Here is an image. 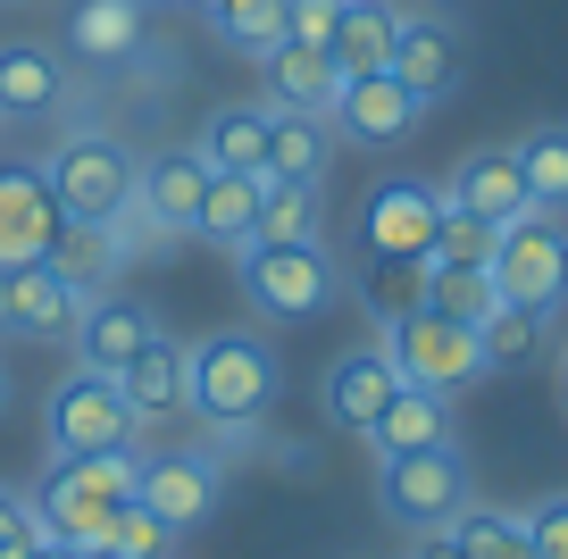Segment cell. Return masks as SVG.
<instances>
[{
    "label": "cell",
    "instance_id": "6da1fadb",
    "mask_svg": "<svg viewBox=\"0 0 568 559\" xmlns=\"http://www.w3.org/2000/svg\"><path fill=\"white\" fill-rule=\"evenodd\" d=\"M276 393H284V367H276V350H267L251 326L184 343V409H193L210 435L243 443L251 426L276 409Z\"/></svg>",
    "mask_w": 568,
    "mask_h": 559
},
{
    "label": "cell",
    "instance_id": "7a4b0ae2",
    "mask_svg": "<svg viewBox=\"0 0 568 559\" xmlns=\"http://www.w3.org/2000/svg\"><path fill=\"white\" fill-rule=\"evenodd\" d=\"M34 167H42V184H51L68 226H125V210H134V151L118 134H101V125L59 134Z\"/></svg>",
    "mask_w": 568,
    "mask_h": 559
},
{
    "label": "cell",
    "instance_id": "3957f363",
    "mask_svg": "<svg viewBox=\"0 0 568 559\" xmlns=\"http://www.w3.org/2000/svg\"><path fill=\"white\" fill-rule=\"evenodd\" d=\"M234 284H243V301L260 317H276V326H310V317L335 309L343 267H335L326 243H243V251H234Z\"/></svg>",
    "mask_w": 568,
    "mask_h": 559
},
{
    "label": "cell",
    "instance_id": "277c9868",
    "mask_svg": "<svg viewBox=\"0 0 568 559\" xmlns=\"http://www.w3.org/2000/svg\"><path fill=\"white\" fill-rule=\"evenodd\" d=\"M468 501H477V485H468L460 443H435V451L376 459V509H385V526H402L409 542H418V535H444V526L460 518Z\"/></svg>",
    "mask_w": 568,
    "mask_h": 559
},
{
    "label": "cell",
    "instance_id": "5b68a950",
    "mask_svg": "<svg viewBox=\"0 0 568 559\" xmlns=\"http://www.w3.org/2000/svg\"><path fill=\"white\" fill-rule=\"evenodd\" d=\"M142 426L134 409H125L118 376H92V367H75V376H59L51 402H42V451L51 459H92V451H134Z\"/></svg>",
    "mask_w": 568,
    "mask_h": 559
},
{
    "label": "cell",
    "instance_id": "8992f818",
    "mask_svg": "<svg viewBox=\"0 0 568 559\" xmlns=\"http://www.w3.org/2000/svg\"><path fill=\"white\" fill-rule=\"evenodd\" d=\"M494 293L527 301V309H568V217L560 210H527L494 234Z\"/></svg>",
    "mask_w": 568,
    "mask_h": 559
},
{
    "label": "cell",
    "instance_id": "52a82bcc",
    "mask_svg": "<svg viewBox=\"0 0 568 559\" xmlns=\"http://www.w3.org/2000/svg\"><path fill=\"white\" fill-rule=\"evenodd\" d=\"M385 359L402 367L409 393H444V402H460V393L485 376L477 326H452V317H435V309L393 317V326H385Z\"/></svg>",
    "mask_w": 568,
    "mask_h": 559
},
{
    "label": "cell",
    "instance_id": "ba28073f",
    "mask_svg": "<svg viewBox=\"0 0 568 559\" xmlns=\"http://www.w3.org/2000/svg\"><path fill=\"white\" fill-rule=\"evenodd\" d=\"M435 234H444V184H426V175L368 184V201H359V251L368 260H426Z\"/></svg>",
    "mask_w": 568,
    "mask_h": 559
},
{
    "label": "cell",
    "instance_id": "9c48e42d",
    "mask_svg": "<svg viewBox=\"0 0 568 559\" xmlns=\"http://www.w3.org/2000/svg\"><path fill=\"white\" fill-rule=\"evenodd\" d=\"M201 193H210V167L193 159V142H168V151L134 159V210L125 226H142V243H176L201 226Z\"/></svg>",
    "mask_w": 568,
    "mask_h": 559
},
{
    "label": "cell",
    "instance_id": "30bf717a",
    "mask_svg": "<svg viewBox=\"0 0 568 559\" xmlns=\"http://www.w3.org/2000/svg\"><path fill=\"white\" fill-rule=\"evenodd\" d=\"M75 101V59L42 34L0 42V125H51Z\"/></svg>",
    "mask_w": 568,
    "mask_h": 559
},
{
    "label": "cell",
    "instance_id": "8fae6325",
    "mask_svg": "<svg viewBox=\"0 0 568 559\" xmlns=\"http://www.w3.org/2000/svg\"><path fill=\"white\" fill-rule=\"evenodd\" d=\"M134 501L151 509L160 526H176V535H193L201 518H210L217 501H226V459L201 443V451H151L142 459V485Z\"/></svg>",
    "mask_w": 568,
    "mask_h": 559
},
{
    "label": "cell",
    "instance_id": "7c38bea8",
    "mask_svg": "<svg viewBox=\"0 0 568 559\" xmlns=\"http://www.w3.org/2000/svg\"><path fill=\"white\" fill-rule=\"evenodd\" d=\"M385 75H402V84L418 92L426 109L444 101V92H460V75H468V42H460V26H452V18H435V9H402Z\"/></svg>",
    "mask_w": 568,
    "mask_h": 559
},
{
    "label": "cell",
    "instance_id": "4fadbf2b",
    "mask_svg": "<svg viewBox=\"0 0 568 559\" xmlns=\"http://www.w3.org/2000/svg\"><path fill=\"white\" fill-rule=\"evenodd\" d=\"M92 293H75L51 260L42 267H9L0 276V334H26V343H75V317Z\"/></svg>",
    "mask_w": 568,
    "mask_h": 559
},
{
    "label": "cell",
    "instance_id": "5bb4252c",
    "mask_svg": "<svg viewBox=\"0 0 568 559\" xmlns=\"http://www.w3.org/2000/svg\"><path fill=\"white\" fill-rule=\"evenodd\" d=\"M59 243V201L34 159H0V267H42Z\"/></svg>",
    "mask_w": 568,
    "mask_h": 559
},
{
    "label": "cell",
    "instance_id": "9a60e30c",
    "mask_svg": "<svg viewBox=\"0 0 568 559\" xmlns=\"http://www.w3.org/2000/svg\"><path fill=\"white\" fill-rule=\"evenodd\" d=\"M418 118H426V101L402 84V75H343L335 118H326V125H343V142L393 151V142H409V134H418Z\"/></svg>",
    "mask_w": 568,
    "mask_h": 559
},
{
    "label": "cell",
    "instance_id": "2e32d148",
    "mask_svg": "<svg viewBox=\"0 0 568 559\" xmlns=\"http://www.w3.org/2000/svg\"><path fill=\"white\" fill-rule=\"evenodd\" d=\"M142 34H151V9H142V0H75L59 51H68L75 68H92V75H118V68L142 59Z\"/></svg>",
    "mask_w": 568,
    "mask_h": 559
},
{
    "label": "cell",
    "instance_id": "e0dca14e",
    "mask_svg": "<svg viewBox=\"0 0 568 559\" xmlns=\"http://www.w3.org/2000/svg\"><path fill=\"white\" fill-rule=\"evenodd\" d=\"M151 343H160V317L142 309V301H125V293H92L84 317H75V367H92V376H118V367L142 359Z\"/></svg>",
    "mask_w": 568,
    "mask_h": 559
},
{
    "label": "cell",
    "instance_id": "ac0fdd59",
    "mask_svg": "<svg viewBox=\"0 0 568 559\" xmlns=\"http://www.w3.org/2000/svg\"><path fill=\"white\" fill-rule=\"evenodd\" d=\"M444 201H452V210H477L485 226H510V217L535 210V193H527V175H518V151H510V142L468 151L460 167L444 175Z\"/></svg>",
    "mask_w": 568,
    "mask_h": 559
},
{
    "label": "cell",
    "instance_id": "d6986e66",
    "mask_svg": "<svg viewBox=\"0 0 568 559\" xmlns=\"http://www.w3.org/2000/svg\"><path fill=\"white\" fill-rule=\"evenodd\" d=\"M26 509H34V526H42V542H59V551H84L92 559V542L109 535V518H118V501H101L92 485H75L68 468H42V485L26 492Z\"/></svg>",
    "mask_w": 568,
    "mask_h": 559
},
{
    "label": "cell",
    "instance_id": "ffe728a7",
    "mask_svg": "<svg viewBox=\"0 0 568 559\" xmlns=\"http://www.w3.org/2000/svg\"><path fill=\"white\" fill-rule=\"evenodd\" d=\"M393 393H402V367L385 359V343L343 350V359L326 367V418H335L343 435H368V426L393 409Z\"/></svg>",
    "mask_w": 568,
    "mask_h": 559
},
{
    "label": "cell",
    "instance_id": "44dd1931",
    "mask_svg": "<svg viewBox=\"0 0 568 559\" xmlns=\"http://www.w3.org/2000/svg\"><path fill=\"white\" fill-rule=\"evenodd\" d=\"M193 159L210 175H267V101H226L201 118Z\"/></svg>",
    "mask_w": 568,
    "mask_h": 559
},
{
    "label": "cell",
    "instance_id": "7402d4cb",
    "mask_svg": "<svg viewBox=\"0 0 568 559\" xmlns=\"http://www.w3.org/2000/svg\"><path fill=\"white\" fill-rule=\"evenodd\" d=\"M260 75H267V109H293V118H335L343 75H335V59H326V51H310V42H276V51L260 59Z\"/></svg>",
    "mask_w": 568,
    "mask_h": 559
},
{
    "label": "cell",
    "instance_id": "603a6c76",
    "mask_svg": "<svg viewBox=\"0 0 568 559\" xmlns=\"http://www.w3.org/2000/svg\"><path fill=\"white\" fill-rule=\"evenodd\" d=\"M118 393L134 409V426H160V418H184V343H151L142 359L118 367Z\"/></svg>",
    "mask_w": 568,
    "mask_h": 559
},
{
    "label": "cell",
    "instance_id": "cb8c5ba5",
    "mask_svg": "<svg viewBox=\"0 0 568 559\" xmlns=\"http://www.w3.org/2000/svg\"><path fill=\"white\" fill-rule=\"evenodd\" d=\"M359 443H368L376 459H402V451H435V443H460V435H452V402H444V393H409L402 385V393H393V409Z\"/></svg>",
    "mask_w": 568,
    "mask_h": 559
},
{
    "label": "cell",
    "instance_id": "d4e9b609",
    "mask_svg": "<svg viewBox=\"0 0 568 559\" xmlns=\"http://www.w3.org/2000/svg\"><path fill=\"white\" fill-rule=\"evenodd\" d=\"M477 350H485V376H518L551 350V309H527V301H494L477 326Z\"/></svg>",
    "mask_w": 568,
    "mask_h": 559
},
{
    "label": "cell",
    "instance_id": "484cf974",
    "mask_svg": "<svg viewBox=\"0 0 568 559\" xmlns=\"http://www.w3.org/2000/svg\"><path fill=\"white\" fill-rule=\"evenodd\" d=\"M393 26H402V9H393V0H343L335 42H326L335 75H385V59H393Z\"/></svg>",
    "mask_w": 568,
    "mask_h": 559
},
{
    "label": "cell",
    "instance_id": "4316f807",
    "mask_svg": "<svg viewBox=\"0 0 568 559\" xmlns=\"http://www.w3.org/2000/svg\"><path fill=\"white\" fill-rule=\"evenodd\" d=\"M51 267L75 284V293H109V276L125 267V226H68V217H59Z\"/></svg>",
    "mask_w": 568,
    "mask_h": 559
},
{
    "label": "cell",
    "instance_id": "83f0119b",
    "mask_svg": "<svg viewBox=\"0 0 568 559\" xmlns=\"http://www.w3.org/2000/svg\"><path fill=\"white\" fill-rule=\"evenodd\" d=\"M251 243H326V201H318V184L260 175V234H251Z\"/></svg>",
    "mask_w": 568,
    "mask_h": 559
},
{
    "label": "cell",
    "instance_id": "f1b7e54d",
    "mask_svg": "<svg viewBox=\"0 0 568 559\" xmlns=\"http://www.w3.org/2000/svg\"><path fill=\"white\" fill-rule=\"evenodd\" d=\"M201 243L217 251H243L260 234V175H210V193H201Z\"/></svg>",
    "mask_w": 568,
    "mask_h": 559
},
{
    "label": "cell",
    "instance_id": "f546056e",
    "mask_svg": "<svg viewBox=\"0 0 568 559\" xmlns=\"http://www.w3.org/2000/svg\"><path fill=\"white\" fill-rule=\"evenodd\" d=\"M267 175H284V184H318V175H326V118L267 109Z\"/></svg>",
    "mask_w": 568,
    "mask_h": 559
},
{
    "label": "cell",
    "instance_id": "4dcf8cb0",
    "mask_svg": "<svg viewBox=\"0 0 568 559\" xmlns=\"http://www.w3.org/2000/svg\"><path fill=\"white\" fill-rule=\"evenodd\" d=\"M510 151H518V175H527L535 210L568 217V125H535V134H518Z\"/></svg>",
    "mask_w": 568,
    "mask_h": 559
},
{
    "label": "cell",
    "instance_id": "1f68e13d",
    "mask_svg": "<svg viewBox=\"0 0 568 559\" xmlns=\"http://www.w3.org/2000/svg\"><path fill=\"white\" fill-rule=\"evenodd\" d=\"M359 301H368L376 326L426 309V260H359Z\"/></svg>",
    "mask_w": 568,
    "mask_h": 559
},
{
    "label": "cell",
    "instance_id": "d6a6232c",
    "mask_svg": "<svg viewBox=\"0 0 568 559\" xmlns=\"http://www.w3.org/2000/svg\"><path fill=\"white\" fill-rule=\"evenodd\" d=\"M494 267H435L426 260V309L452 317V326H485V309H494Z\"/></svg>",
    "mask_w": 568,
    "mask_h": 559
},
{
    "label": "cell",
    "instance_id": "836d02e7",
    "mask_svg": "<svg viewBox=\"0 0 568 559\" xmlns=\"http://www.w3.org/2000/svg\"><path fill=\"white\" fill-rule=\"evenodd\" d=\"M452 535L468 542V559H535L527 518H518V509H494V501H468L460 518H452Z\"/></svg>",
    "mask_w": 568,
    "mask_h": 559
},
{
    "label": "cell",
    "instance_id": "e575fe53",
    "mask_svg": "<svg viewBox=\"0 0 568 559\" xmlns=\"http://www.w3.org/2000/svg\"><path fill=\"white\" fill-rule=\"evenodd\" d=\"M168 551H176V526H160L142 501H118L109 535L92 542V559H168Z\"/></svg>",
    "mask_w": 568,
    "mask_h": 559
},
{
    "label": "cell",
    "instance_id": "d590c367",
    "mask_svg": "<svg viewBox=\"0 0 568 559\" xmlns=\"http://www.w3.org/2000/svg\"><path fill=\"white\" fill-rule=\"evenodd\" d=\"M217 26V42L226 51H243V59H267L284 42V0H234L226 18H210Z\"/></svg>",
    "mask_w": 568,
    "mask_h": 559
},
{
    "label": "cell",
    "instance_id": "8d00e7d4",
    "mask_svg": "<svg viewBox=\"0 0 568 559\" xmlns=\"http://www.w3.org/2000/svg\"><path fill=\"white\" fill-rule=\"evenodd\" d=\"M494 234L501 226H485L477 210H452V201H444V234H435L426 260H435V267H494Z\"/></svg>",
    "mask_w": 568,
    "mask_h": 559
},
{
    "label": "cell",
    "instance_id": "74e56055",
    "mask_svg": "<svg viewBox=\"0 0 568 559\" xmlns=\"http://www.w3.org/2000/svg\"><path fill=\"white\" fill-rule=\"evenodd\" d=\"M59 468L75 485H92L101 501H134V485H142V451H92V459H59Z\"/></svg>",
    "mask_w": 568,
    "mask_h": 559
},
{
    "label": "cell",
    "instance_id": "f35d334b",
    "mask_svg": "<svg viewBox=\"0 0 568 559\" xmlns=\"http://www.w3.org/2000/svg\"><path fill=\"white\" fill-rule=\"evenodd\" d=\"M527 518V542H535V559H568V492H544L535 509H518Z\"/></svg>",
    "mask_w": 568,
    "mask_h": 559
},
{
    "label": "cell",
    "instance_id": "ab89813d",
    "mask_svg": "<svg viewBox=\"0 0 568 559\" xmlns=\"http://www.w3.org/2000/svg\"><path fill=\"white\" fill-rule=\"evenodd\" d=\"M335 18H343V0H284V42L326 51V42H335Z\"/></svg>",
    "mask_w": 568,
    "mask_h": 559
},
{
    "label": "cell",
    "instance_id": "60d3db41",
    "mask_svg": "<svg viewBox=\"0 0 568 559\" xmlns=\"http://www.w3.org/2000/svg\"><path fill=\"white\" fill-rule=\"evenodd\" d=\"M34 551H42L34 509H26V492H9V485H0V559H34Z\"/></svg>",
    "mask_w": 568,
    "mask_h": 559
},
{
    "label": "cell",
    "instance_id": "b9f144b4",
    "mask_svg": "<svg viewBox=\"0 0 568 559\" xmlns=\"http://www.w3.org/2000/svg\"><path fill=\"white\" fill-rule=\"evenodd\" d=\"M409 559H468V542L444 526V535H418V551H409Z\"/></svg>",
    "mask_w": 568,
    "mask_h": 559
},
{
    "label": "cell",
    "instance_id": "7bdbcfd3",
    "mask_svg": "<svg viewBox=\"0 0 568 559\" xmlns=\"http://www.w3.org/2000/svg\"><path fill=\"white\" fill-rule=\"evenodd\" d=\"M193 9H201V18H226V9H234V0H193Z\"/></svg>",
    "mask_w": 568,
    "mask_h": 559
},
{
    "label": "cell",
    "instance_id": "ee69618b",
    "mask_svg": "<svg viewBox=\"0 0 568 559\" xmlns=\"http://www.w3.org/2000/svg\"><path fill=\"white\" fill-rule=\"evenodd\" d=\"M34 559H84V551H59V542H42V551Z\"/></svg>",
    "mask_w": 568,
    "mask_h": 559
},
{
    "label": "cell",
    "instance_id": "f6af8a7d",
    "mask_svg": "<svg viewBox=\"0 0 568 559\" xmlns=\"http://www.w3.org/2000/svg\"><path fill=\"white\" fill-rule=\"evenodd\" d=\"M560 409H568V350H560Z\"/></svg>",
    "mask_w": 568,
    "mask_h": 559
},
{
    "label": "cell",
    "instance_id": "bcb514c9",
    "mask_svg": "<svg viewBox=\"0 0 568 559\" xmlns=\"http://www.w3.org/2000/svg\"><path fill=\"white\" fill-rule=\"evenodd\" d=\"M0 409H9V359H0Z\"/></svg>",
    "mask_w": 568,
    "mask_h": 559
},
{
    "label": "cell",
    "instance_id": "7dc6e473",
    "mask_svg": "<svg viewBox=\"0 0 568 559\" xmlns=\"http://www.w3.org/2000/svg\"><path fill=\"white\" fill-rule=\"evenodd\" d=\"M142 9H168V0H142Z\"/></svg>",
    "mask_w": 568,
    "mask_h": 559
},
{
    "label": "cell",
    "instance_id": "c3c4849f",
    "mask_svg": "<svg viewBox=\"0 0 568 559\" xmlns=\"http://www.w3.org/2000/svg\"><path fill=\"white\" fill-rule=\"evenodd\" d=\"M0 9H18V0H0Z\"/></svg>",
    "mask_w": 568,
    "mask_h": 559
},
{
    "label": "cell",
    "instance_id": "681fc988",
    "mask_svg": "<svg viewBox=\"0 0 568 559\" xmlns=\"http://www.w3.org/2000/svg\"><path fill=\"white\" fill-rule=\"evenodd\" d=\"M0 276H9V267H0Z\"/></svg>",
    "mask_w": 568,
    "mask_h": 559
}]
</instances>
